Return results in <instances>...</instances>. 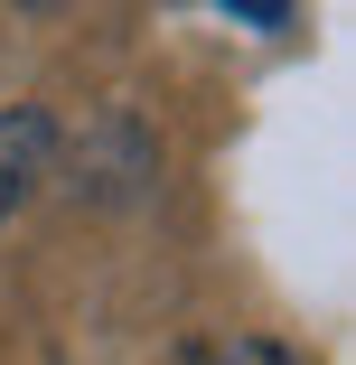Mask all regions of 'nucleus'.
Instances as JSON below:
<instances>
[{"label":"nucleus","instance_id":"nucleus-1","mask_svg":"<svg viewBox=\"0 0 356 365\" xmlns=\"http://www.w3.org/2000/svg\"><path fill=\"white\" fill-rule=\"evenodd\" d=\"M47 150H56V131L38 122V113H0V225L38 197V178H47Z\"/></svg>","mask_w":356,"mask_h":365},{"label":"nucleus","instance_id":"nucleus-2","mask_svg":"<svg viewBox=\"0 0 356 365\" xmlns=\"http://www.w3.org/2000/svg\"><path fill=\"white\" fill-rule=\"evenodd\" d=\"M244 29H291V0H225Z\"/></svg>","mask_w":356,"mask_h":365},{"label":"nucleus","instance_id":"nucleus-3","mask_svg":"<svg viewBox=\"0 0 356 365\" xmlns=\"http://www.w3.org/2000/svg\"><path fill=\"white\" fill-rule=\"evenodd\" d=\"M216 365H291V356H281V346H272V337H244V346H225V356H216Z\"/></svg>","mask_w":356,"mask_h":365}]
</instances>
